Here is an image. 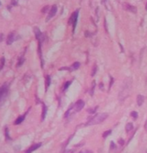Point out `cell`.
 <instances>
[{
  "label": "cell",
  "instance_id": "obj_15",
  "mask_svg": "<svg viewBox=\"0 0 147 153\" xmlns=\"http://www.w3.org/2000/svg\"><path fill=\"white\" fill-rule=\"evenodd\" d=\"M50 76L47 75L46 76V89L50 87Z\"/></svg>",
  "mask_w": 147,
  "mask_h": 153
},
{
  "label": "cell",
  "instance_id": "obj_5",
  "mask_svg": "<svg viewBox=\"0 0 147 153\" xmlns=\"http://www.w3.org/2000/svg\"><path fill=\"white\" fill-rule=\"evenodd\" d=\"M77 20H78V10L73 13V15L71 16V17L69 18V21H68L69 24H73V30H74V29H75Z\"/></svg>",
  "mask_w": 147,
  "mask_h": 153
},
{
  "label": "cell",
  "instance_id": "obj_17",
  "mask_svg": "<svg viewBox=\"0 0 147 153\" xmlns=\"http://www.w3.org/2000/svg\"><path fill=\"white\" fill-rule=\"evenodd\" d=\"M24 57H21V58L19 59V61H18V62H17V67H20V66H22L23 65V63H24Z\"/></svg>",
  "mask_w": 147,
  "mask_h": 153
},
{
  "label": "cell",
  "instance_id": "obj_30",
  "mask_svg": "<svg viewBox=\"0 0 147 153\" xmlns=\"http://www.w3.org/2000/svg\"><path fill=\"white\" fill-rule=\"evenodd\" d=\"M145 10H147V4H146V5H145Z\"/></svg>",
  "mask_w": 147,
  "mask_h": 153
},
{
  "label": "cell",
  "instance_id": "obj_14",
  "mask_svg": "<svg viewBox=\"0 0 147 153\" xmlns=\"http://www.w3.org/2000/svg\"><path fill=\"white\" fill-rule=\"evenodd\" d=\"M132 129H133V124H132V123H128L125 126V131H127V132L131 131Z\"/></svg>",
  "mask_w": 147,
  "mask_h": 153
},
{
  "label": "cell",
  "instance_id": "obj_26",
  "mask_svg": "<svg viewBox=\"0 0 147 153\" xmlns=\"http://www.w3.org/2000/svg\"><path fill=\"white\" fill-rule=\"evenodd\" d=\"M97 109H98V106H96V107H95L94 109H92V110H88V113H94V112L97 110Z\"/></svg>",
  "mask_w": 147,
  "mask_h": 153
},
{
  "label": "cell",
  "instance_id": "obj_22",
  "mask_svg": "<svg viewBox=\"0 0 147 153\" xmlns=\"http://www.w3.org/2000/svg\"><path fill=\"white\" fill-rule=\"evenodd\" d=\"M5 137H6V138H7V140H10L11 139V137H10V136H9V131H8V128H5Z\"/></svg>",
  "mask_w": 147,
  "mask_h": 153
},
{
  "label": "cell",
  "instance_id": "obj_8",
  "mask_svg": "<svg viewBox=\"0 0 147 153\" xmlns=\"http://www.w3.org/2000/svg\"><path fill=\"white\" fill-rule=\"evenodd\" d=\"M15 40V33L11 32L9 34L8 37H7V45H11Z\"/></svg>",
  "mask_w": 147,
  "mask_h": 153
},
{
  "label": "cell",
  "instance_id": "obj_1",
  "mask_svg": "<svg viewBox=\"0 0 147 153\" xmlns=\"http://www.w3.org/2000/svg\"><path fill=\"white\" fill-rule=\"evenodd\" d=\"M131 87H132V80L131 77H127L124 80L122 87H121L120 92L118 93V100L120 101H123L125 100L130 94Z\"/></svg>",
  "mask_w": 147,
  "mask_h": 153
},
{
  "label": "cell",
  "instance_id": "obj_2",
  "mask_svg": "<svg viewBox=\"0 0 147 153\" xmlns=\"http://www.w3.org/2000/svg\"><path fill=\"white\" fill-rule=\"evenodd\" d=\"M108 117V114L107 113H98L96 114L94 117H93L92 119H90L88 122L85 124L86 126H94V124H100L102 123L103 121L105 120L106 119H107Z\"/></svg>",
  "mask_w": 147,
  "mask_h": 153
},
{
  "label": "cell",
  "instance_id": "obj_21",
  "mask_svg": "<svg viewBox=\"0 0 147 153\" xmlns=\"http://www.w3.org/2000/svg\"><path fill=\"white\" fill-rule=\"evenodd\" d=\"M131 115L134 119H136L137 118H138V113H137V112H132V113H131Z\"/></svg>",
  "mask_w": 147,
  "mask_h": 153
},
{
  "label": "cell",
  "instance_id": "obj_9",
  "mask_svg": "<svg viewBox=\"0 0 147 153\" xmlns=\"http://www.w3.org/2000/svg\"><path fill=\"white\" fill-rule=\"evenodd\" d=\"M41 145H42V144L41 143H39V144H34V145H32V146H30V149H28L26 150V152L25 153H31L32 151H34V150H36L37 149H38Z\"/></svg>",
  "mask_w": 147,
  "mask_h": 153
},
{
  "label": "cell",
  "instance_id": "obj_19",
  "mask_svg": "<svg viewBox=\"0 0 147 153\" xmlns=\"http://www.w3.org/2000/svg\"><path fill=\"white\" fill-rule=\"evenodd\" d=\"M11 4L13 5V6H16V5L18 4V0H11Z\"/></svg>",
  "mask_w": 147,
  "mask_h": 153
},
{
  "label": "cell",
  "instance_id": "obj_29",
  "mask_svg": "<svg viewBox=\"0 0 147 153\" xmlns=\"http://www.w3.org/2000/svg\"><path fill=\"white\" fill-rule=\"evenodd\" d=\"M144 129H145L147 131V120L145 121V124H144Z\"/></svg>",
  "mask_w": 147,
  "mask_h": 153
},
{
  "label": "cell",
  "instance_id": "obj_24",
  "mask_svg": "<svg viewBox=\"0 0 147 153\" xmlns=\"http://www.w3.org/2000/svg\"><path fill=\"white\" fill-rule=\"evenodd\" d=\"M80 153H93V151H91V150H83Z\"/></svg>",
  "mask_w": 147,
  "mask_h": 153
},
{
  "label": "cell",
  "instance_id": "obj_6",
  "mask_svg": "<svg viewBox=\"0 0 147 153\" xmlns=\"http://www.w3.org/2000/svg\"><path fill=\"white\" fill-rule=\"evenodd\" d=\"M122 6H123V9L127 10V11H130L132 13H137V8L135 6H133V5L129 4H127V3H123Z\"/></svg>",
  "mask_w": 147,
  "mask_h": 153
},
{
  "label": "cell",
  "instance_id": "obj_7",
  "mask_svg": "<svg viewBox=\"0 0 147 153\" xmlns=\"http://www.w3.org/2000/svg\"><path fill=\"white\" fill-rule=\"evenodd\" d=\"M56 11H57V6L55 4V5H53L52 7H51V9H50V12H48V17H47V18H46V21H48L50 20V19H51L54 16H55V14H56Z\"/></svg>",
  "mask_w": 147,
  "mask_h": 153
},
{
  "label": "cell",
  "instance_id": "obj_28",
  "mask_svg": "<svg viewBox=\"0 0 147 153\" xmlns=\"http://www.w3.org/2000/svg\"><path fill=\"white\" fill-rule=\"evenodd\" d=\"M48 10V6H45V7H44V8H43V9L42 12H43V13H44V12H46V11H47Z\"/></svg>",
  "mask_w": 147,
  "mask_h": 153
},
{
  "label": "cell",
  "instance_id": "obj_20",
  "mask_svg": "<svg viewBox=\"0 0 147 153\" xmlns=\"http://www.w3.org/2000/svg\"><path fill=\"white\" fill-rule=\"evenodd\" d=\"M94 87H95V81H93V85H92V89L90 91V94L93 95L94 94Z\"/></svg>",
  "mask_w": 147,
  "mask_h": 153
},
{
  "label": "cell",
  "instance_id": "obj_11",
  "mask_svg": "<svg viewBox=\"0 0 147 153\" xmlns=\"http://www.w3.org/2000/svg\"><path fill=\"white\" fill-rule=\"evenodd\" d=\"M25 115H26V114H24V115L18 117V118L17 119V120L15 121V124H21L22 122L24 121V118H25Z\"/></svg>",
  "mask_w": 147,
  "mask_h": 153
},
{
  "label": "cell",
  "instance_id": "obj_31",
  "mask_svg": "<svg viewBox=\"0 0 147 153\" xmlns=\"http://www.w3.org/2000/svg\"><path fill=\"white\" fill-rule=\"evenodd\" d=\"M145 153H147V151H146V152H145Z\"/></svg>",
  "mask_w": 147,
  "mask_h": 153
},
{
  "label": "cell",
  "instance_id": "obj_10",
  "mask_svg": "<svg viewBox=\"0 0 147 153\" xmlns=\"http://www.w3.org/2000/svg\"><path fill=\"white\" fill-rule=\"evenodd\" d=\"M144 100V98L143 95H141V94L138 95V97H137V104H138V106H141L143 105Z\"/></svg>",
  "mask_w": 147,
  "mask_h": 153
},
{
  "label": "cell",
  "instance_id": "obj_23",
  "mask_svg": "<svg viewBox=\"0 0 147 153\" xmlns=\"http://www.w3.org/2000/svg\"><path fill=\"white\" fill-rule=\"evenodd\" d=\"M111 132H112V131H106V132H104V133H103V137H107L108 135H110L111 134Z\"/></svg>",
  "mask_w": 147,
  "mask_h": 153
},
{
  "label": "cell",
  "instance_id": "obj_13",
  "mask_svg": "<svg viewBox=\"0 0 147 153\" xmlns=\"http://www.w3.org/2000/svg\"><path fill=\"white\" fill-rule=\"evenodd\" d=\"M79 67H80L79 62H74V63L69 67V69H71V71H74V70H76L77 68H79Z\"/></svg>",
  "mask_w": 147,
  "mask_h": 153
},
{
  "label": "cell",
  "instance_id": "obj_4",
  "mask_svg": "<svg viewBox=\"0 0 147 153\" xmlns=\"http://www.w3.org/2000/svg\"><path fill=\"white\" fill-rule=\"evenodd\" d=\"M8 93V85H4L0 87V103H3Z\"/></svg>",
  "mask_w": 147,
  "mask_h": 153
},
{
  "label": "cell",
  "instance_id": "obj_18",
  "mask_svg": "<svg viewBox=\"0 0 147 153\" xmlns=\"http://www.w3.org/2000/svg\"><path fill=\"white\" fill-rule=\"evenodd\" d=\"M4 61H5V60H4V57H2V58L0 59V70L3 68V67L4 66Z\"/></svg>",
  "mask_w": 147,
  "mask_h": 153
},
{
  "label": "cell",
  "instance_id": "obj_32",
  "mask_svg": "<svg viewBox=\"0 0 147 153\" xmlns=\"http://www.w3.org/2000/svg\"></svg>",
  "mask_w": 147,
  "mask_h": 153
},
{
  "label": "cell",
  "instance_id": "obj_25",
  "mask_svg": "<svg viewBox=\"0 0 147 153\" xmlns=\"http://www.w3.org/2000/svg\"><path fill=\"white\" fill-rule=\"evenodd\" d=\"M70 84H71V82H70V81H68V82H66V83H65V86H64V88H63V89H64V90L67 89V87H68V86L70 85Z\"/></svg>",
  "mask_w": 147,
  "mask_h": 153
},
{
  "label": "cell",
  "instance_id": "obj_16",
  "mask_svg": "<svg viewBox=\"0 0 147 153\" xmlns=\"http://www.w3.org/2000/svg\"><path fill=\"white\" fill-rule=\"evenodd\" d=\"M96 72H97V66L96 65H94V67H93V68H92V72H91V76H94Z\"/></svg>",
  "mask_w": 147,
  "mask_h": 153
},
{
  "label": "cell",
  "instance_id": "obj_3",
  "mask_svg": "<svg viewBox=\"0 0 147 153\" xmlns=\"http://www.w3.org/2000/svg\"><path fill=\"white\" fill-rule=\"evenodd\" d=\"M84 105H85V103H84L83 100H78L77 102H75V104H74L72 107H70L68 111H67V113L65 114V117L66 118H68V117L69 115H71L72 113H78V112H80L82 108L84 107Z\"/></svg>",
  "mask_w": 147,
  "mask_h": 153
},
{
  "label": "cell",
  "instance_id": "obj_27",
  "mask_svg": "<svg viewBox=\"0 0 147 153\" xmlns=\"http://www.w3.org/2000/svg\"><path fill=\"white\" fill-rule=\"evenodd\" d=\"M4 40V34L0 33V43H2Z\"/></svg>",
  "mask_w": 147,
  "mask_h": 153
},
{
  "label": "cell",
  "instance_id": "obj_12",
  "mask_svg": "<svg viewBox=\"0 0 147 153\" xmlns=\"http://www.w3.org/2000/svg\"><path fill=\"white\" fill-rule=\"evenodd\" d=\"M46 113H47V107L44 104H43V114H42V120H44L45 117H46Z\"/></svg>",
  "mask_w": 147,
  "mask_h": 153
}]
</instances>
